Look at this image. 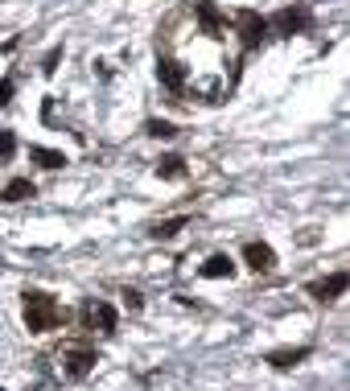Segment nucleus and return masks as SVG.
I'll list each match as a JSON object with an SVG mask.
<instances>
[{
    "label": "nucleus",
    "instance_id": "1",
    "mask_svg": "<svg viewBox=\"0 0 350 391\" xmlns=\"http://www.w3.org/2000/svg\"><path fill=\"white\" fill-rule=\"evenodd\" d=\"M25 326H29V334H50V330H58V326H62V305H58L50 293L29 289V293H25Z\"/></svg>",
    "mask_w": 350,
    "mask_h": 391
},
{
    "label": "nucleus",
    "instance_id": "2",
    "mask_svg": "<svg viewBox=\"0 0 350 391\" xmlns=\"http://www.w3.org/2000/svg\"><path fill=\"white\" fill-rule=\"evenodd\" d=\"M235 29H239L243 49H256V45H264V37H268V21H264L260 12H252V8H243V12L235 16Z\"/></svg>",
    "mask_w": 350,
    "mask_h": 391
},
{
    "label": "nucleus",
    "instance_id": "3",
    "mask_svg": "<svg viewBox=\"0 0 350 391\" xmlns=\"http://www.w3.org/2000/svg\"><path fill=\"white\" fill-rule=\"evenodd\" d=\"M314 25V16H309V8H281L272 21H268V29H281V33H305Z\"/></svg>",
    "mask_w": 350,
    "mask_h": 391
},
{
    "label": "nucleus",
    "instance_id": "4",
    "mask_svg": "<svg viewBox=\"0 0 350 391\" xmlns=\"http://www.w3.org/2000/svg\"><path fill=\"white\" fill-rule=\"evenodd\" d=\"M347 284H350V276L338 268V272H330L326 280H314V284H309V297H314V301H338V297L347 293Z\"/></svg>",
    "mask_w": 350,
    "mask_h": 391
},
{
    "label": "nucleus",
    "instance_id": "5",
    "mask_svg": "<svg viewBox=\"0 0 350 391\" xmlns=\"http://www.w3.org/2000/svg\"><path fill=\"white\" fill-rule=\"evenodd\" d=\"M157 78H161L173 95H182V91H186V66H182V62H173V58H161V62H157Z\"/></svg>",
    "mask_w": 350,
    "mask_h": 391
},
{
    "label": "nucleus",
    "instance_id": "6",
    "mask_svg": "<svg viewBox=\"0 0 350 391\" xmlns=\"http://www.w3.org/2000/svg\"><path fill=\"white\" fill-rule=\"evenodd\" d=\"M243 260H248L252 272H272V268H276V252H272L268 243H248V247H243Z\"/></svg>",
    "mask_w": 350,
    "mask_h": 391
},
{
    "label": "nucleus",
    "instance_id": "7",
    "mask_svg": "<svg viewBox=\"0 0 350 391\" xmlns=\"http://www.w3.org/2000/svg\"><path fill=\"white\" fill-rule=\"evenodd\" d=\"M87 326H91V330L99 326V334H116V309H111L107 301H91V305H87Z\"/></svg>",
    "mask_w": 350,
    "mask_h": 391
},
{
    "label": "nucleus",
    "instance_id": "8",
    "mask_svg": "<svg viewBox=\"0 0 350 391\" xmlns=\"http://www.w3.org/2000/svg\"><path fill=\"white\" fill-rule=\"evenodd\" d=\"M95 363H99L95 350H70V355H66V375H70V379H83V375L95 371Z\"/></svg>",
    "mask_w": 350,
    "mask_h": 391
},
{
    "label": "nucleus",
    "instance_id": "9",
    "mask_svg": "<svg viewBox=\"0 0 350 391\" xmlns=\"http://www.w3.org/2000/svg\"><path fill=\"white\" fill-rule=\"evenodd\" d=\"M202 276H206V280H231V276H235V260L219 252V256H210V260L202 264Z\"/></svg>",
    "mask_w": 350,
    "mask_h": 391
},
{
    "label": "nucleus",
    "instance_id": "10",
    "mask_svg": "<svg viewBox=\"0 0 350 391\" xmlns=\"http://www.w3.org/2000/svg\"><path fill=\"white\" fill-rule=\"evenodd\" d=\"M309 359V346H285V350H272L268 355V363L276 367V371H289V367H297V363H305Z\"/></svg>",
    "mask_w": 350,
    "mask_h": 391
},
{
    "label": "nucleus",
    "instance_id": "11",
    "mask_svg": "<svg viewBox=\"0 0 350 391\" xmlns=\"http://www.w3.org/2000/svg\"><path fill=\"white\" fill-rule=\"evenodd\" d=\"M29 161H37L41 169H62V165H70V161H66V153L45 148V144H33V148H29Z\"/></svg>",
    "mask_w": 350,
    "mask_h": 391
},
{
    "label": "nucleus",
    "instance_id": "12",
    "mask_svg": "<svg viewBox=\"0 0 350 391\" xmlns=\"http://www.w3.org/2000/svg\"><path fill=\"white\" fill-rule=\"evenodd\" d=\"M37 190H33V181L29 177H12L4 190H0V202H29Z\"/></svg>",
    "mask_w": 350,
    "mask_h": 391
},
{
    "label": "nucleus",
    "instance_id": "13",
    "mask_svg": "<svg viewBox=\"0 0 350 391\" xmlns=\"http://www.w3.org/2000/svg\"><path fill=\"white\" fill-rule=\"evenodd\" d=\"M198 21H202V29H206L210 37H219V29H223V16H219L215 0H198Z\"/></svg>",
    "mask_w": 350,
    "mask_h": 391
},
{
    "label": "nucleus",
    "instance_id": "14",
    "mask_svg": "<svg viewBox=\"0 0 350 391\" xmlns=\"http://www.w3.org/2000/svg\"><path fill=\"white\" fill-rule=\"evenodd\" d=\"M144 136H153V140H173V136H177V124H169V120H144Z\"/></svg>",
    "mask_w": 350,
    "mask_h": 391
},
{
    "label": "nucleus",
    "instance_id": "15",
    "mask_svg": "<svg viewBox=\"0 0 350 391\" xmlns=\"http://www.w3.org/2000/svg\"><path fill=\"white\" fill-rule=\"evenodd\" d=\"M186 223H190L186 214L165 219V223H157V227H153V239H173V235H182V231H186Z\"/></svg>",
    "mask_w": 350,
    "mask_h": 391
},
{
    "label": "nucleus",
    "instance_id": "16",
    "mask_svg": "<svg viewBox=\"0 0 350 391\" xmlns=\"http://www.w3.org/2000/svg\"><path fill=\"white\" fill-rule=\"evenodd\" d=\"M186 173V161L182 157H161L157 161V177H182Z\"/></svg>",
    "mask_w": 350,
    "mask_h": 391
},
{
    "label": "nucleus",
    "instance_id": "17",
    "mask_svg": "<svg viewBox=\"0 0 350 391\" xmlns=\"http://www.w3.org/2000/svg\"><path fill=\"white\" fill-rule=\"evenodd\" d=\"M12 153H17V136L8 128H0V161H12Z\"/></svg>",
    "mask_w": 350,
    "mask_h": 391
},
{
    "label": "nucleus",
    "instance_id": "18",
    "mask_svg": "<svg viewBox=\"0 0 350 391\" xmlns=\"http://www.w3.org/2000/svg\"><path fill=\"white\" fill-rule=\"evenodd\" d=\"M58 62H62V45H54V49L41 58V74H54V70H58Z\"/></svg>",
    "mask_w": 350,
    "mask_h": 391
},
{
    "label": "nucleus",
    "instance_id": "19",
    "mask_svg": "<svg viewBox=\"0 0 350 391\" xmlns=\"http://www.w3.org/2000/svg\"><path fill=\"white\" fill-rule=\"evenodd\" d=\"M12 91H17V82H12V78H0V107L12 103Z\"/></svg>",
    "mask_w": 350,
    "mask_h": 391
},
{
    "label": "nucleus",
    "instance_id": "20",
    "mask_svg": "<svg viewBox=\"0 0 350 391\" xmlns=\"http://www.w3.org/2000/svg\"><path fill=\"white\" fill-rule=\"evenodd\" d=\"M124 305H128V309H132V313H136V309H140V305H144V297H140V293H136V289H128V293H124Z\"/></svg>",
    "mask_w": 350,
    "mask_h": 391
},
{
    "label": "nucleus",
    "instance_id": "21",
    "mask_svg": "<svg viewBox=\"0 0 350 391\" xmlns=\"http://www.w3.org/2000/svg\"><path fill=\"white\" fill-rule=\"evenodd\" d=\"M0 391H4V388H0Z\"/></svg>",
    "mask_w": 350,
    "mask_h": 391
}]
</instances>
